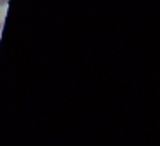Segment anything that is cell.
Listing matches in <instances>:
<instances>
[{"label": "cell", "instance_id": "cell-1", "mask_svg": "<svg viewBox=\"0 0 160 146\" xmlns=\"http://www.w3.org/2000/svg\"><path fill=\"white\" fill-rule=\"evenodd\" d=\"M7 7H9V4H0V24H2V22H4V19H5Z\"/></svg>", "mask_w": 160, "mask_h": 146}, {"label": "cell", "instance_id": "cell-2", "mask_svg": "<svg viewBox=\"0 0 160 146\" xmlns=\"http://www.w3.org/2000/svg\"><path fill=\"white\" fill-rule=\"evenodd\" d=\"M0 4H9V0H0Z\"/></svg>", "mask_w": 160, "mask_h": 146}]
</instances>
